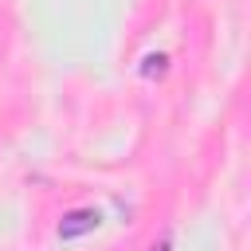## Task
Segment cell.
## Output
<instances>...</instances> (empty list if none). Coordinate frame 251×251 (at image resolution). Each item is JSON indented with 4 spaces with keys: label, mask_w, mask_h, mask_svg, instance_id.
<instances>
[{
    "label": "cell",
    "mask_w": 251,
    "mask_h": 251,
    "mask_svg": "<svg viewBox=\"0 0 251 251\" xmlns=\"http://www.w3.org/2000/svg\"><path fill=\"white\" fill-rule=\"evenodd\" d=\"M149 251H169V239H161V243H153Z\"/></svg>",
    "instance_id": "6da1fadb"
}]
</instances>
